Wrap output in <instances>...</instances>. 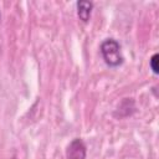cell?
Segmentation results:
<instances>
[{
	"label": "cell",
	"instance_id": "2",
	"mask_svg": "<svg viewBox=\"0 0 159 159\" xmlns=\"http://www.w3.org/2000/svg\"><path fill=\"white\" fill-rule=\"evenodd\" d=\"M86 145L82 139L75 138L67 147L66 157L67 159H86Z\"/></svg>",
	"mask_w": 159,
	"mask_h": 159
},
{
	"label": "cell",
	"instance_id": "1",
	"mask_svg": "<svg viewBox=\"0 0 159 159\" xmlns=\"http://www.w3.org/2000/svg\"><path fill=\"white\" fill-rule=\"evenodd\" d=\"M101 55L104 62L109 67H118L123 63V56L120 51V45L114 39H107L101 43Z\"/></svg>",
	"mask_w": 159,
	"mask_h": 159
},
{
	"label": "cell",
	"instance_id": "4",
	"mask_svg": "<svg viewBox=\"0 0 159 159\" xmlns=\"http://www.w3.org/2000/svg\"><path fill=\"white\" fill-rule=\"evenodd\" d=\"M158 58H159V55L158 53H154L152 57H150V60H149V66H150V68H152V71H153V73L154 75H158Z\"/></svg>",
	"mask_w": 159,
	"mask_h": 159
},
{
	"label": "cell",
	"instance_id": "5",
	"mask_svg": "<svg viewBox=\"0 0 159 159\" xmlns=\"http://www.w3.org/2000/svg\"><path fill=\"white\" fill-rule=\"evenodd\" d=\"M12 159H16V158H12Z\"/></svg>",
	"mask_w": 159,
	"mask_h": 159
},
{
	"label": "cell",
	"instance_id": "3",
	"mask_svg": "<svg viewBox=\"0 0 159 159\" xmlns=\"http://www.w3.org/2000/svg\"><path fill=\"white\" fill-rule=\"evenodd\" d=\"M76 6H77V15H78L80 20H82L83 22H87L91 17L93 2L87 1V0H80L76 2Z\"/></svg>",
	"mask_w": 159,
	"mask_h": 159
}]
</instances>
